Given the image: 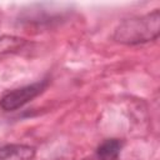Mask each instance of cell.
<instances>
[{"mask_svg":"<svg viewBox=\"0 0 160 160\" xmlns=\"http://www.w3.org/2000/svg\"><path fill=\"white\" fill-rule=\"evenodd\" d=\"M24 44V39L14 38V36H4L0 39V52H8L21 48Z\"/></svg>","mask_w":160,"mask_h":160,"instance_id":"cell-5","label":"cell"},{"mask_svg":"<svg viewBox=\"0 0 160 160\" xmlns=\"http://www.w3.org/2000/svg\"><path fill=\"white\" fill-rule=\"evenodd\" d=\"M160 32V11L155 9L150 14L126 19L115 29L114 39L126 45L144 44L158 39Z\"/></svg>","mask_w":160,"mask_h":160,"instance_id":"cell-1","label":"cell"},{"mask_svg":"<svg viewBox=\"0 0 160 160\" xmlns=\"http://www.w3.org/2000/svg\"><path fill=\"white\" fill-rule=\"evenodd\" d=\"M121 148H122V144H121L120 140L108 139L98 146L96 155L101 160H115L119 156Z\"/></svg>","mask_w":160,"mask_h":160,"instance_id":"cell-4","label":"cell"},{"mask_svg":"<svg viewBox=\"0 0 160 160\" xmlns=\"http://www.w3.org/2000/svg\"><path fill=\"white\" fill-rule=\"evenodd\" d=\"M46 85L48 81H40L10 90L0 99V106L5 111H14L40 95L45 90Z\"/></svg>","mask_w":160,"mask_h":160,"instance_id":"cell-2","label":"cell"},{"mask_svg":"<svg viewBox=\"0 0 160 160\" xmlns=\"http://www.w3.org/2000/svg\"><path fill=\"white\" fill-rule=\"evenodd\" d=\"M35 148L22 144L0 146V160H32Z\"/></svg>","mask_w":160,"mask_h":160,"instance_id":"cell-3","label":"cell"}]
</instances>
